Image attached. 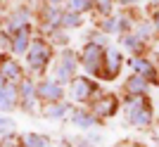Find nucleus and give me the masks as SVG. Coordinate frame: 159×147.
I'll use <instances>...</instances> for the list:
<instances>
[{
    "mask_svg": "<svg viewBox=\"0 0 159 147\" xmlns=\"http://www.w3.org/2000/svg\"><path fill=\"white\" fill-rule=\"evenodd\" d=\"M81 64L86 69V74L90 76H102V64H105V45L98 43H86L83 52H81Z\"/></svg>",
    "mask_w": 159,
    "mask_h": 147,
    "instance_id": "obj_2",
    "label": "nucleus"
},
{
    "mask_svg": "<svg viewBox=\"0 0 159 147\" xmlns=\"http://www.w3.org/2000/svg\"><path fill=\"white\" fill-rule=\"evenodd\" d=\"M17 105H19V86L7 81L0 88V112H12Z\"/></svg>",
    "mask_w": 159,
    "mask_h": 147,
    "instance_id": "obj_9",
    "label": "nucleus"
},
{
    "mask_svg": "<svg viewBox=\"0 0 159 147\" xmlns=\"http://www.w3.org/2000/svg\"><path fill=\"white\" fill-rule=\"evenodd\" d=\"M93 95H98V88H95V83L90 78L76 76V78L71 81V97L76 102H88Z\"/></svg>",
    "mask_w": 159,
    "mask_h": 147,
    "instance_id": "obj_7",
    "label": "nucleus"
},
{
    "mask_svg": "<svg viewBox=\"0 0 159 147\" xmlns=\"http://www.w3.org/2000/svg\"><path fill=\"white\" fill-rule=\"evenodd\" d=\"M93 7H98L100 14H109V12H112V0H95Z\"/></svg>",
    "mask_w": 159,
    "mask_h": 147,
    "instance_id": "obj_23",
    "label": "nucleus"
},
{
    "mask_svg": "<svg viewBox=\"0 0 159 147\" xmlns=\"http://www.w3.org/2000/svg\"><path fill=\"white\" fill-rule=\"evenodd\" d=\"M31 24L24 29H19V31H14L12 38H10V50H12V55H26V50L31 47Z\"/></svg>",
    "mask_w": 159,
    "mask_h": 147,
    "instance_id": "obj_8",
    "label": "nucleus"
},
{
    "mask_svg": "<svg viewBox=\"0 0 159 147\" xmlns=\"http://www.w3.org/2000/svg\"><path fill=\"white\" fill-rule=\"evenodd\" d=\"M116 109H119V102L114 95H105L95 102V114H100V116H114Z\"/></svg>",
    "mask_w": 159,
    "mask_h": 147,
    "instance_id": "obj_15",
    "label": "nucleus"
},
{
    "mask_svg": "<svg viewBox=\"0 0 159 147\" xmlns=\"http://www.w3.org/2000/svg\"><path fill=\"white\" fill-rule=\"evenodd\" d=\"M0 74L10 83H19L24 78V69H21V64L14 57H0Z\"/></svg>",
    "mask_w": 159,
    "mask_h": 147,
    "instance_id": "obj_10",
    "label": "nucleus"
},
{
    "mask_svg": "<svg viewBox=\"0 0 159 147\" xmlns=\"http://www.w3.org/2000/svg\"><path fill=\"white\" fill-rule=\"evenodd\" d=\"M124 45L128 47V50H138L140 45H143V38H138V36H124Z\"/></svg>",
    "mask_w": 159,
    "mask_h": 147,
    "instance_id": "obj_22",
    "label": "nucleus"
},
{
    "mask_svg": "<svg viewBox=\"0 0 159 147\" xmlns=\"http://www.w3.org/2000/svg\"><path fill=\"white\" fill-rule=\"evenodd\" d=\"M62 2H66V0H48V5H57V7H60Z\"/></svg>",
    "mask_w": 159,
    "mask_h": 147,
    "instance_id": "obj_25",
    "label": "nucleus"
},
{
    "mask_svg": "<svg viewBox=\"0 0 159 147\" xmlns=\"http://www.w3.org/2000/svg\"><path fill=\"white\" fill-rule=\"evenodd\" d=\"M131 64H133V69H135L140 76H145V78H150V81H157V69H154L145 57H143V60L135 57V60H131Z\"/></svg>",
    "mask_w": 159,
    "mask_h": 147,
    "instance_id": "obj_18",
    "label": "nucleus"
},
{
    "mask_svg": "<svg viewBox=\"0 0 159 147\" xmlns=\"http://www.w3.org/2000/svg\"><path fill=\"white\" fill-rule=\"evenodd\" d=\"M5 83H7V78H5V76H2V74H0V88L5 86Z\"/></svg>",
    "mask_w": 159,
    "mask_h": 147,
    "instance_id": "obj_26",
    "label": "nucleus"
},
{
    "mask_svg": "<svg viewBox=\"0 0 159 147\" xmlns=\"http://www.w3.org/2000/svg\"><path fill=\"white\" fill-rule=\"evenodd\" d=\"M121 55L116 50H107L105 52V64H102V76L100 78H114L119 76V69H121Z\"/></svg>",
    "mask_w": 159,
    "mask_h": 147,
    "instance_id": "obj_12",
    "label": "nucleus"
},
{
    "mask_svg": "<svg viewBox=\"0 0 159 147\" xmlns=\"http://www.w3.org/2000/svg\"><path fill=\"white\" fill-rule=\"evenodd\" d=\"M50 60H52V43L36 38L31 43V47L26 50V67L33 74H43L50 64Z\"/></svg>",
    "mask_w": 159,
    "mask_h": 147,
    "instance_id": "obj_1",
    "label": "nucleus"
},
{
    "mask_svg": "<svg viewBox=\"0 0 159 147\" xmlns=\"http://www.w3.org/2000/svg\"><path fill=\"white\" fill-rule=\"evenodd\" d=\"M131 2H135V0H131Z\"/></svg>",
    "mask_w": 159,
    "mask_h": 147,
    "instance_id": "obj_29",
    "label": "nucleus"
},
{
    "mask_svg": "<svg viewBox=\"0 0 159 147\" xmlns=\"http://www.w3.org/2000/svg\"><path fill=\"white\" fill-rule=\"evenodd\" d=\"M121 2H131V0H121Z\"/></svg>",
    "mask_w": 159,
    "mask_h": 147,
    "instance_id": "obj_28",
    "label": "nucleus"
},
{
    "mask_svg": "<svg viewBox=\"0 0 159 147\" xmlns=\"http://www.w3.org/2000/svg\"><path fill=\"white\" fill-rule=\"evenodd\" d=\"M55 29H62V10L57 5H48L43 10V31L52 33Z\"/></svg>",
    "mask_w": 159,
    "mask_h": 147,
    "instance_id": "obj_13",
    "label": "nucleus"
},
{
    "mask_svg": "<svg viewBox=\"0 0 159 147\" xmlns=\"http://www.w3.org/2000/svg\"><path fill=\"white\" fill-rule=\"evenodd\" d=\"M74 26H81V14L79 12H62V29H74Z\"/></svg>",
    "mask_w": 159,
    "mask_h": 147,
    "instance_id": "obj_20",
    "label": "nucleus"
},
{
    "mask_svg": "<svg viewBox=\"0 0 159 147\" xmlns=\"http://www.w3.org/2000/svg\"><path fill=\"white\" fill-rule=\"evenodd\" d=\"M17 86H19V107L26 109V112H38V90H36V81L24 76Z\"/></svg>",
    "mask_w": 159,
    "mask_h": 147,
    "instance_id": "obj_4",
    "label": "nucleus"
},
{
    "mask_svg": "<svg viewBox=\"0 0 159 147\" xmlns=\"http://www.w3.org/2000/svg\"><path fill=\"white\" fill-rule=\"evenodd\" d=\"M69 112H71V107H69L64 100H60V102H45V107H43V116H45V119H52V121L64 119Z\"/></svg>",
    "mask_w": 159,
    "mask_h": 147,
    "instance_id": "obj_14",
    "label": "nucleus"
},
{
    "mask_svg": "<svg viewBox=\"0 0 159 147\" xmlns=\"http://www.w3.org/2000/svg\"><path fill=\"white\" fill-rule=\"evenodd\" d=\"M36 90H38V100L43 102H60L64 100V86L55 78H43L36 83Z\"/></svg>",
    "mask_w": 159,
    "mask_h": 147,
    "instance_id": "obj_5",
    "label": "nucleus"
},
{
    "mask_svg": "<svg viewBox=\"0 0 159 147\" xmlns=\"http://www.w3.org/2000/svg\"><path fill=\"white\" fill-rule=\"evenodd\" d=\"M76 69H79V60H76V55L64 50L57 62V67H55V81H60L62 86L69 83V81L76 78Z\"/></svg>",
    "mask_w": 159,
    "mask_h": 147,
    "instance_id": "obj_3",
    "label": "nucleus"
},
{
    "mask_svg": "<svg viewBox=\"0 0 159 147\" xmlns=\"http://www.w3.org/2000/svg\"><path fill=\"white\" fill-rule=\"evenodd\" d=\"M29 24H31V10L29 7H19V10L10 12V17L5 21V29L10 33H14V31H19V29L29 26Z\"/></svg>",
    "mask_w": 159,
    "mask_h": 147,
    "instance_id": "obj_11",
    "label": "nucleus"
},
{
    "mask_svg": "<svg viewBox=\"0 0 159 147\" xmlns=\"http://www.w3.org/2000/svg\"><path fill=\"white\" fill-rule=\"evenodd\" d=\"M21 147H50V140H48L43 133H24L19 138Z\"/></svg>",
    "mask_w": 159,
    "mask_h": 147,
    "instance_id": "obj_17",
    "label": "nucleus"
},
{
    "mask_svg": "<svg viewBox=\"0 0 159 147\" xmlns=\"http://www.w3.org/2000/svg\"><path fill=\"white\" fill-rule=\"evenodd\" d=\"M95 5V0H66V7L71 10V12H86V10H90V7Z\"/></svg>",
    "mask_w": 159,
    "mask_h": 147,
    "instance_id": "obj_21",
    "label": "nucleus"
},
{
    "mask_svg": "<svg viewBox=\"0 0 159 147\" xmlns=\"http://www.w3.org/2000/svg\"><path fill=\"white\" fill-rule=\"evenodd\" d=\"M114 29H119V24H116V19H112V17H107L105 21H102V31H114Z\"/></svg>",
    "mask_w": 159,
    "mask_h": 147,
    "instance_id": "obj_24",
    "label": "nucleus"
},
{
    "mask_svg": "<svg viewBox=\"0 0 159 147\" xmlns=\"http://www.w3.org/2000/svg\"><path fill=\"white\" fill-rule=\"evenodd\" d=\"M128 121H131L133 126H138V128L150 126V121H152V109L143 102V97L128 102Z\"/></svg>",
    "mask_w": 159,
    "mask_h": 147,
    "instance_id": "obj_6",
    "label": "nucleus"
},
{
    "mask_svg": "<svg viewBox=\"0 0 159 147\" xmlns=\"http://www.w3.org/2000/svg\"><path fill=\"white\" fill-rule=\"evenodd\" d=\"M145 90H147V78H145V76L135 74V76H131V78L126 81V93L133 95V97H140Z\"/></svg>",
    "mask_w": 159,
    "mask_h": 147,
    "instance_id": "obj_16",
    "label": "nucleus"
},
{
    "mask_svg": "<svg viewBox=\"0 0 159 147\" xmlns=\"http://www.w3.org/2000/svg\"><path fill=\"white\" fill-rule=\"evenodd\" d=\"M71 121H74L79 128H90V126H95V116H90L88 112H74V114H71Z\"/></svg>",
    "mask_w": 159,
    "mask_h": 147,
    "instance_id": "obj_19",
    "label": "nucleus"
},
{
    "mask_svg": "<svg viewBox=\"0 0 159 147\" xmlns=\"http://www.w3.org/2000/svg\"><path fill=\"white\" fill-rule=\"evenodd\" d=\"M154 26H157V29H159V14H157V24H154Z\"/></svg>",
    "mask_w": 159,
    "mask_h": 147,
    "instance_id": "obj_27",
    "label": "nucleus"
}]
</instances>
